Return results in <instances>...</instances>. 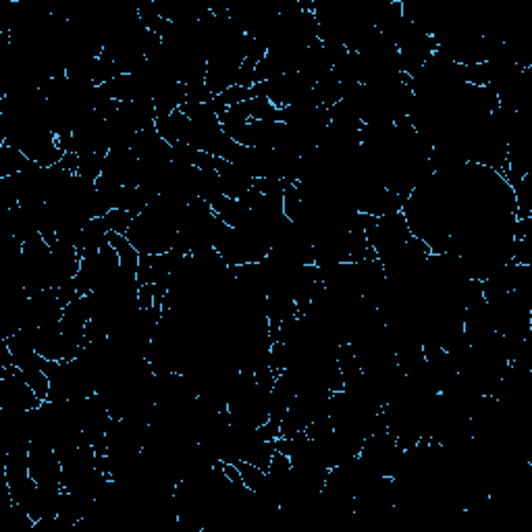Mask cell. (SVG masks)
<instances>
[{
    "instance_id": "cell-1",
    "label": "cell",
    "mask_w": 532,
    "mask_h": 532,
    "mask_svg": "<svg viewBox=\"0 0 532 532\" xmlns=\"http://www.w3.org/2000/svg\"><path fill=\"white\" fill-rule=\"evenodd\" d=\"M138 214L129 212V210H123V208H111L102 219L109 227V233H121V235H127V231L131 227L133 219Z\"/></svg>"
}]
</instances>
